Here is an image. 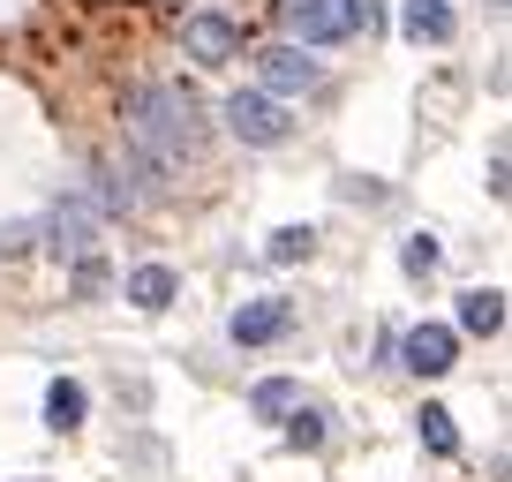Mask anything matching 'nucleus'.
<instances>
[{
	"mask_svg": "<svg viewBox=\"0 0 512 482\" xmlns=\"http://www.w3.org/2000/svg\"><path fill=\"white\" fill-rule=\"evenodd\" d=\"M279 422H287V445H302V452H317V445H324V415H317V407H302V400H294Z\"/></svg>",
	"mask_w": 512,
	"mask_h": 482,
	"instance_id": "15",
	"label": "nucleus"
},
{
	"mask_svg": "<svg viewBox=\"0 0 512 482\" xmlns=\"http://www.w3.org/2000/svg\"><path fill=\"white\" fill-rule=\"evenodd\" d=\"M400 362L415 377H445L452 362H460V332H452V324H415V332L400 339Z\"/></svg>",
	"mask_w": 512,
	"mask_h": 482,
	"instance_id": "5",
	"label": "nucleus"
},
{
	"mask_svg": "<svg viewBox=\"0 0 512 482\" xmlns=\"http://www.w3.org/2000/svg\"><path fill=\"white\" fill-rule=\"evenodd\" d=\"M98 226H106V211H98L91 196H76V204H61L46 219V249L53 257H83V249H98Z\"/></svg>",
	"mask_w": 512,
	"mask_h": 482,
	"instance_id": "3",
	"label": "nucleus"
},
{
	"mask_svg": "<svg viewBox=\"0 0 512 482\" xmlns=\"http://www.w3.org/2000/svg\"><path fill=\"white\" fill-rule=\"evenodd\" d=\"M294 324V309L279 302V294H264V302H249V309H234V347H272L279 332Z\"/></svg>",
	"mask_w": 512,
	"mask_h": 482,
	"instance_id": "7",
	"label": "nucleus"
},
{
	"mask_svg": "<svg viewBox=\"0 0 512 482\" xmlns=\"http://www.w3.org/2000/svg\"><path fill=\"white\" fill-rule=\"evenodd\" d=\"M219 113H226V129H234L241 144H264V151H272V144H287V136H294V113L279 106L272 91H234Z\"/></svg>",
	"mask_w": 512,
	"mask_h": 482,
	"instance_id": "2",
	"label": "nucleus"
},
{
	"mask_svg": "<svg viewBox=\"0 0 512 482\" xmlns=\"http://www.w3.org/2000/svg\"><path fill=\"white\" fill-rule=\"evenodd\" d=\"M287 23L302 46H332V38L369 31V0H287Z\"/></svg>",
	"mask_w": 512,
	"mask_h": 482,
	"instance_id": "1",
	"label": "nucleus"
},
{
	"mask_svg": "<svg viewBox=\"0 0 512 482\" xmlns=\"http://www.w3.org/2000/svg\"><path fill=\"white\" fill-rule=\"evenodd\" d=\"M174 294H181V279L166 272V264H136V272H128V302L144 309V317H159Z\"/></svg>",
	"mask_w": 512,
	"mask_h": 482,
	"instance_id": "8",
	"label": "nucleus"
},
{
	"mask_svg": "<svg viewBox=\"0 0 512 482\" xmlns=\"http://www.w3.org/2000/svg\"><path fill=\"white\" fill-rule=\"evenodd\" d=\"M294 400H302V385H294V377H264V385L249 392V407H256L264 422H279V415H287Z\"/></svg>",
	"mask_w": 512,
	"mask_h": 482,
	"instance_id": "12",
	"label": "nucleus"
},
{
	"mask_svg": "<svg viewBox=\"0 0 512 482\" xmlns=\"http://www.w3.org/2000/svg\"><path fill=\"white\" fill-rule=\"evenodd\" d=\"M181 46L196 53V68H226L241 53V31L226 16H189V23H181Z\"/></svg>",
	"mask_w": 512,
	"mask_h": 482,
	"instance_id": "6",
	"label": "nucleus"
},
{
	"mask_svg": "<svg viewBox=\"0 0 512 482\" xmlns=\"http://www.w3.org/2000/svg\"><path fill=\"white\" fill-rule=\"evenodd\" d=\"M407 272H437V241H430V234L407 241Z\"/></svg>",
	"mask_w": 512,
	"mask_h": 482,
	"instance_id": "17",
	"label": "nucleus"
},
{
	"mask_svg": "<svg viewBox=\"0 0 512 482\" xmlns=\"http://www.w3.org/2000/svg\"><path fill=\"white\" fill-rule=\"evenodd\" d=\"M256 91H272V98H302V91H317V61L309 53H294V46H264L256 53Z\"/></svg>",
	"mask_w": 512,
	"mask_h": 482,
	"instance_id": "4",
	"label": "nucleus"
},
{
	"mask_svg": "<svg viewBox=\"0 0 512 482\" xmlns=\"http://www.w3.org/2000/svg\"><path fill=\"white\" fill-rule=\"evenodd\" d=\"M415 430H422V445H430V452H445V460L460 452V430H452V407H422V415H415Z\"/></svg>",
	"mask_w": 512,
	"mask_h": 482,
	"instance_id": "13",
	"label": "nucleus"
},
{
	"mask_svg": "<svg viewBox=\"0 0 512 482\" xmlns=\"http://www.w3.org/2000/svg\"><path fill=\"white\" fill-rule=\"evenodd\" d=\"M68 264H76V302H106V257L83 249V257H68Z\"/></svg>",
	"mask_w": 512,
	"mask_h": 482,
	"instance_id": "16",
	"label": "nucleus"
},
{
	"mask_svg": "<svg viewBox=\"0 0 512 482\" xmlns=\"http://www.w3.org/2000/svg\"><path fill=\"white\" fill-rule=\"evenodd\" d=\"M460 332H505V294L497 287H475V294H460Z\"/></svg>",
	"mask_w": 512,
	"mask_h": 482,
	"instance_id": "11",
	"label": "nucleus"
},
{
	"mask_svg": "<svg viewBox=\"0 0 512 482\" xmlns=\"http://www.w3.org/2000/svg\"><path fill=\"white\" fill-rule=\"evenodd\" d=\"M309 249H317L309 226H279V234L264 241V257H272V264H309Z\"/></svg>",
	"mask_w": 512,
	"mask_h": 482,
	"instance_id": "14",
	"label": "nucleus"
},
{
	"mask_svg": "<svg viewBox=\"0 0 512 482\" xmlns=\"http://www.w3.org/2000/svg\"><path fill=\"white\" fill-rule=\"evenodd\" d=\"M83 407H91V392L76 385V377H53V392H46V430H83Z\"/></svg>",
	"mask_w": 512,
	"mask_h": 482,
	"instance_id": "10",
	"label": "nucleus"
},
{
	"mask_svg": "<svg viewBox=\"0 0 512 482\" xmlns=\"http://www.w3.org/2000/svg\"><path fill=\"white\" fill-rule=\"evenodd\" d=\"M400 31L415 38V46H445V38H452V8H445V0H407Z\"/></svg>",
	"mask_w": 512,
	"mask_h": 482,
	"instance_id": "9",
	"label": "nucleus"
}]
</instances>
